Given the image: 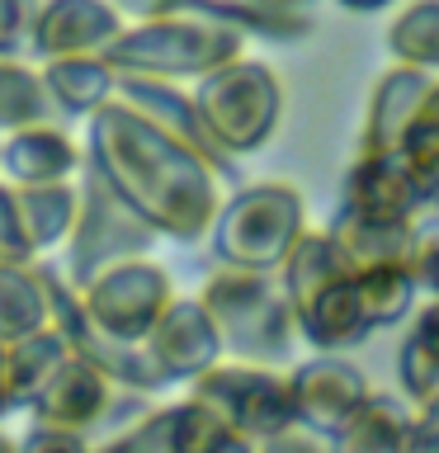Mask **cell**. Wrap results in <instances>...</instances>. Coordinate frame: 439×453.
Returning a JSON list of instances; mask_svg holds the SVG:
<instances>
[{"label": "cell", "mask_w": 439, "mask_h": 453, "mask_svg": "<svg viewBox=\"0 0 439 453\" xmlns=\"http://www.w3.org/2000/svg\"><path fill=\"white\" fill-rule=\"evenodd\" d=\"M14 212H19V236L34 260H48V250H62L81 212V184H14Z\"/></svg>", "instance_id": "cell-19"}, {"label": "cell", "mask_w": 439, "mask_h": 453, "mask_svg": "<svg viewBox=\"0 0 439 453\" xmlns=\"http://www.w3.org/2000/svg\"><path fill=\"white\" fill-rule=\"evenodd\" d=\"M38 76L52 113H66V119H90L119 99V76L104 57H52V62H38Z\"/></svg>", "instance_id": "cell-20"}, {"label": "cell", "mask_w": 439, "mask_h": 453, "mask_svg": "<svg viewBox=\"0 0 439 453\" xmlns=\"http://www.w3.org/2000/svg\"><path fill=\"white\" fill-rule=\"evenodd\" d=\"M222 439H236V434H227L204 406L184 396V402H170V406L151 402L133 425L99 439L95 453H212Z\"/></svg>", "instance_id": "cell-14"}, {"label": "cell", "mask_w": 439, "mask_h": 453, "mask_svg": "<svg viewBox=\"0 0 439 453\" xmlns=\"http://www.w3.org/2000/svg\"><path fill=\"white\" fill-rule=\"evenodd\" d=\"M113 10L123 14V24H147V19H166V14H180L184 0H109Z\"/></svg>", "instance_id": "cell-35"}, {"label": "cell", "mask_w": 439, "mask_h": 453, "mask_svg": "<svg viewBox=\"0 0 439 453\" xmlns=\"http://www.w3.org/2000/svg\"><path fill=\"white\" fill-rule=\"evenodd\" d=\"M76 293H81V317H85L81 340H109V345H142L151 335V326L161 321V311L170 307V297H175L170 274L151 255H133V260L99 269Z\"/></svg>", "instance_id": "cell-7"}, {"label": "cell", "mask_w": 439, "mask_h": 453, "mask_svg": "<svg viewBox=\"0 0 439 453\" xmlns=\"http://www.w3.org/2000/svg\"><path fill=\"white\" fill-rule=\"evenodd\" d=\"M420 416H430V420H439V402H430V406L420 411Z\"/></svg>", "instance_id": "cell-41"}, {"label": "cell", "mask_w": 439, "mask_h": 453, "mask_svg": "<svg viewBox=\"0 0 439 453\" xmlns=\"http://www.w3.org/2000/svg\"><path fill=\"white\" fill-rule=\"evenodd\" d=\"M307 232V198L289 180H250L222 194L218 218L208 226V250L222 269L279 274L297 236Z\"/></svg>", "instance_id": "cell-3"}, {"label": "cell", "mask_w": 439, "mask_h": 453, "mask_svg": "<svg viewBox=\"0 0 439 453\" xmlns=\"http://www.w3.org/2000/svg\"><path fill=\"white\" fill-rule=\"evenodd\" d=\"M293 326L297 340L312 345V354H350L374 335V326L364 321L359 293H354V274H340L321 283L312 297H303L293 307Z\"/></svg>", "instance_id": "cell-17"}, {"label": "cell", "mask_w": 439, "mask_h": 453, "mask_svg": "<svg viewBox=\"0 0 439 453\" xmlns=\"http://www.w3.org/2000/svg\"><path fill=\"white\" fill-rule=\"evenodd\" d=\"M0 260H34L19 236V212H14V184L0 180Z\"/></svg>", "instance_id": "cell-33"}, {"label": "cell", "mask_w": 439, "mask_h": 453, "mask_svg": "<svg viewBox=\"0 0 439 453\" xmlns=\"http://www.w3.org/2000/svg\"><path fill=\"white\" fill-rule=\"evenodd\" d=\"M274 5H293V10H307L312 0H274Z\"/></svg>", "instance_id": "cell-40"}, {"label": "cell", "mask_w": 439, "mask_h": 453, "mask_svg": "<svg viewBox=\"0 0 439 453\" xmlns=\"http://www.w3.org/2000/svg\"><path fill=\"white\" fill-rule=\"evenodd\" d=\"M48 326L42 260H0V345Z\"/></svg>", "instance_id": "cell-25"}, {"label": "cell", "mask_w": 439, "mask_h": 453, "mask_svg": "<svg viewBox=\"0 0 439 453\" xmlns=\"http://www.w3.org/2000/svg\"><path fill=\"white\" fill-rule=\"evenodd\" d=\"M0 453H19V439H14V434H5V430H0Z\"/></svg>", "instance_id": "cell-39"}, {"label": "cell", "mask_w": 439, "mask_h": 453, "mask_svg": "<svg viewBox=\"0 0 439 453\" xmlns=\"http://www.w3.org/2000/svg\"><path fill=\"white\" fill-rule=\"evenodd\" d=\"M194 297L208 311L227 359L279 368L293 354L297 326H293L289 297H283L274 274H250V269H222L218 265Z\"/></svg>", "instance_id": "cell-4"}, {"label": "cell", "mask_w": 439, "mask_h": 453, "mask_svg": "<svg viewBox=\"0 0 439 453\" xmlns=\"http://www.w3.org/2000/svg\"><path fill=\"white\" fill-rule=\"evenodd\" d=\"M402 453H439V420L411 411V425L402 434Z\"/></svg>", "instance_id": "cell-36"}, {"label": "cell", "mask_w": 439, "mask_h": 453, "mask_svg": "<svg viewBox=\"0 0 439 453\" xmlns=\"http://www.w3.org/2000/svg\"><path fill=\"white\" fill-rule=\"evenodd\" d=\"M10 416V396H5V345H0V420Z\"/></svg>", "instance_id": "cell-38"}, {"label": "cell", "mask_w": 439, "mask_h": 453, "mask_svg": "<svg viewBox=\"0 0 439 453\" xmlns=\"http://www.w3.org/2000/svg\"><path fill=\"white\" fill-rule=\"evenodd\" d=\"M147 359L156 364L161 382H194L198 373H208L212 364H222V340L212 331L208 311L198 307V297H170V307L161 311V321L151 326V335L142 340Z\"/></svg>", "instance_id": "cell-13"}, {"label": "cell", "mask_w": 439, "mask_h": 453, "mask_svg": "<svg viewBox=\"0 0 439 453\" xmlns=\"http://www.w3.org/2000/svg\"><path fill=\"white\" fill-rule=\"evenodd\" d=\"M189 402H198L227 434L260 444L283 430H293V392H289V373L269 364H241V359H222L208 373H198L189 382Z\"/></svg>", "instance_id": "cell-6"}, {"label": "cell", "mask_w": 439, "mask_h": 453, "mask_svg": "<svg viewBox=\"0 0 439 453\" xmlns=\"http://www.w3.org/2000/svg\"><path fill=\"white\" fill-rule=\"evenodd\" d=\"M151 246H156L151 226L137 212H127L81 161V212L62 246V260H57L62 279L71 288H85L99 269L133 260V255H151Z\"/></svg>", "instance_id": "cell-9"}, {"label": "cell", "mask_w": 439, "mask_h": 453, "mask_svg": "<svg viewBox=\"0 0 439 453\" xmlns=\"http://www.w3.org/2000/svg\"><path fill=\"white\" fill-rule=\"evenodd\" d=\"M85 170L119 198L127 212H137L151 226L156 241H194L208 236L222 203V175L208 161H198L189 147L156 133L147 119H137L123 99H113L90 113L85 137Z\"/></svg>", "instance_id": "cell-1"}, {"label": "cell", "mask_w": 439, "mask_h": 453, "mask_svg": "<svg viewBox=\"0 0 439 453\" xmlns=\"http://www.w3.org/2000/svg\"><path fill=\"white\" fill-rule=\"evenodd\" d=\"M81 147L71 142L62 127L48 123H28V127H14L0 142V170H5L10 184H57V180H71L81 175Z\"/></svg>", "instance_id": "cell-18"}, {"label": "cell", "mask_w": 439, "mask_h": 453, "mask_svg": "<svg viewBox=\"0 0 439 453\" xmlns=\"http://www.w3.org/2000/svg\"><path fill=\"white\" fill-rule=\"evenodd\" d=\"M340 10H354V14H378V10H388L392 0H335Z\"/></svg>", "instance_id": "cell-37"}, {"label": "cell", "mask_w": 439, "mask_h": 453, "mask_svg": "<svg viewBox=\"0 0 439 453\" xmlns=\"http://www.w3.org/2000/svg\"><path fill=\"white\" fill-rule=\"evenodd\" d=\"M340 208L368 212V218H392V222H411L425 208V198L411 180V170L402 156L388 151H359L340 180Z\"/></svg>", "instance_id": "cell-15"}, {"label": "cell", "mask_w": 439, "mask_h": 453, "mask_svg": "<svg viewBox=\"0 0 439 453\" xmlns=\"http://www.w3.org/2000/svg\"><path fill=\"white\" fill-rule=\"evenodd\" d=\"M406 274L416 279L420 297H439V208H420L411 218Z\"/></svg>", "instance_id": "cell-30"}, {"label": "cell", "mask_w": 439, "mask_h": 453, "mask_svg": "<svg viewBox=\"0 0 439 453\" xmlns=\"http://www.w3.org/2000/svg\"><path fill=\"white\" fill-rule=\"evenodd\" d=\"M392 66H411L439 81V0H406L388 24Z\"/></svg>", "instance_id": "cell-27"}, {"label": "cell", "mask_w": 439, "mask_h": 453, "mask_svg": "<svg viewBox=\"0 0 439 453\" xmlns=\"http://www.w3.org/2000/svg\"><path fill=\"white\" fill-rule=\"evenodd\" d=\"M48 119H52V104L38 66H28L24 57H0V133L48 123Z\"/></svg>", "instance_id": "cell-29"}, {"label": "cell", "mask_w": 439, "mask_h": 453, "mask_svg": "<svg viewBox=\"0 0 439 453\" xmlns=\"http://www.w3.org/2000/svg\"><path fill=\"white\" fill-rule=\"evenodd\" d=\"M430 85H435V76L411 71V66L382 71L374 81V90H368V104H364L359 151H388V156L402 151L406 133L420 119V104H425V95H430Z\"/></svg>", "instance_id": "cell-16"}, {"label": "cell", "mask_w": 439, "mask_h": 453, "mask_svg": "<svg viewBox=\"0 0 439 453\" xmlns=\"http://www.w3.org/2000/svg\"><path fill=\"white\" fill-rule=\"evenodd\" d=\"M151 406V396L113 388L85 354L66 349V359L57 364V373L48 378V388L38 392V402L28 406V416L38 425H57V430H76L90 444L119 434L123 425H133L142 411Z\"/></svg>", "instance_id": "cell-8"}, {"label": "cell", "mask_w": 439, "mask_h": 453, "mask_svg": "<svg viewBox=\"0 0 439 453\" xmlns=\"http://www.w3.org/2000/svg\"><path fill=\"white\" fill-rule=\"evenodd\" d=\"M38 0H0V57L28 52V28H34Z\"/></svg>", "instance_id": "cell-31"}, {"label": "cell", "mask_w": 439, "mask_h": 453, "mask_svg": "<svg viewBox=\"0 0 439 453\" xmlns=\"http://www.w3.org/2000/svg\"><path fill=\"white\" fill-rule=\"evenodd\" d=\"M289 392H293V420L312 434L331 439L368 402L374 382L350 354H312V359L289 368Z\"/></svg>", "instance_id": "cell-10"}, {"label": "cell", "mask_w": 439, "mask_h": 453, "mask_svg": "<svg viewBox=\"0 0 439 453\" xmlns=\"http://www.w3.org/2000/svg\"><path fill=\"white\" fill-rule=\"evenodd\" d=\"M406 425H411V406L402 396L368 392V402L326 444H331V453H402Z\"/></svg>", "instance_id": "cell-24"}, {"label": "cell", "mask_w": 439, "mask_h": 453, "mask_svg": "<svg viewBox=\"0 0 439 453\" xmlns=\"http://www.w3.org/2000/svg\"><path fill=\"white\" fill-rule=\"evenodd\" d=\"M19 453H95V444L76 430H57V425H28L19 439Z\"/></svg>", "instance_id": "cell-32"}, {"label": "cell", "mask_w": 439, "mask_h": 453, "mask_svg": "<svg viewBox=\"0 0 439 453\" xmlns=\"http://www.w3.org/2000/svg\"><path fill=\"white\" fill-rule=\"evenodd\" d=\"M397 382L411 411L439 402V297H420L406 317V335L397 349Z\"/></svg>", "instance_id": "cell-22"}, {"label": "cell", "mask_w": 439, "mask_h": 453, "mask_svg": "<svg viewBox=\"0 0 439 453\" xmlns=\"http://www.w3.org/2000/svg\"><path fill=\"white\" fill-rule=\"evenodd\" d=\"M119 99L137 113V119H147L156 133H166L170 142L189 147L198 161H208L222 175L227 189L241 184V165L212 147L208 127H204V119H198V104H194L189 85H175V81H119Z\"/></svg>", "instance_id": "cell-11"}, {"label": "cell", "mask_w": 439, "mask_h": 453, "mask_svg": "<svg viewBox=\"0 0 439 453\" xmlns=\"http://www.w3.org/2000/svg\"><path fill=\"white\" fill-rule=\"evenodd\" d=\"M255 453H331V444H326L321 434L303 430V425H293V430H283L274 439H260L255 444Z\"/></svg>", "instance_id": "cell-34"}, {"label": "cell", "mask_w": 439, "mask_h": 453, "mask_svg": "<svg viewBox=\"0 0 439 453\" xmlns=\"http://www.w3.org/2000/svg\"><path fill=\"white\" fill-rule=\"evenodd\" d=\"M119 34H123V14L109 0H38L24 57H34V62L104 57V48Z\"/></svg>", "instance_id": "cell-12"}, {"label": "cell", "mask_w": 439, "mask_h": 453, "mask_svg": "<svg viewBox=\"0 0 439 453\" xmlns=\"http://www.w3.org/2000/svg\"><path fill=\"white\" fill-rule=\"evenodd\" d=\"M354 293H359L364 321L374 331H388V326H402L420 303L416 279L406 274V265H374V269H354Z\"/></svg>", "instance_id": "cell-28"}, {"label": "cell", "mask_w": 439, "mask_h": 453, "mask_svg": "<svg viewBox=\"0 0 439 453\" xmlns=\"http://www.w3.org/2000/svg\"><path fill=\"white\" fill-rule=\"evenodd\" d=\"M184 10H198L208 19L227 24L241 38L260 42H303L312 34V14L293 5H274V0H184Z\"/></svg>", "instance_id": "cell-23"}, {"label": "cell", "mask_w": 439, "mask_h": 453, "mask_svg": "<svg viewBox=\"0 0 439 453\" xmlns=\"http://www.w3.org/2000/svg\"><path fill=\"white\" fill-rule=\"evenodd\" d=\"M246 57V38L198 10H180L166 19L123 24V34L104 48V62L119 81H175L194 85L208 71Z\"/></svg>", "instance_id": "cell-2"}, {"label": "cell", "mask_w": 439, "mask_h": 453, "mask_svg": "<svg viewBox=\"0 0 439 453\" xmlns=\"http://www.w3.org/2000/svg\"><path fill=\"white\" fill-rule=\"evenodd\" d=\"M321 232L331 236V246L340 250V260L350 265V274L354 269H374V265H406L411 222L368 218V212H354V208H335Z\"/></svg>", "instance_id": "cell-21"}, {"label": "cell", "mask_w": 439, "mask_h": 453, "mask_svg": "<svg viewBox=\"0 0 439 453\" xmlns=\"http://www.w3.org/2000/svg\"><path fill=\"white\" fill-rule=\"evenodd\" d=\"M66 359V340L57 331H34L24 340H10L5 345V396L10 411H28L38 402V392L48 388V378L57 373V364Z\"/></svg>", "instance_id": "cell-26"}, {"label": "cell", "mask_w": 439, "mask_h": 453, "mask_svg": "<svg viewBox=\"0 0 439 453\" xmlns=\"http://www.w3.org/2000/svg\"><path fill=\"white\" fill-rule=\"evenodd\" d=\"M189 95L212 147L232 156L236 165L241 156H255L260 147H269V137L283 123V81L260 57H236V62L208 71L204 81L189 85Z\"/></svg>", "instance_id": "cell-5"}]
</instances>
